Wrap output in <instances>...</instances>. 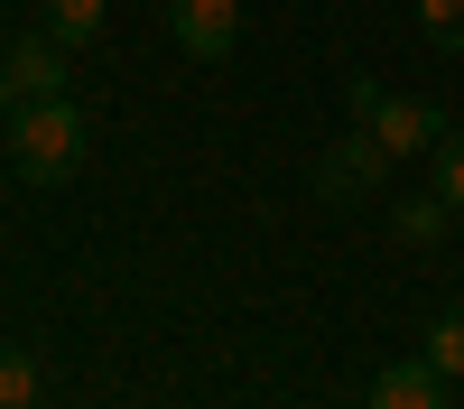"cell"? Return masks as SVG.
<instances>
[{
  "mask_svg": "<svg viewBox=\"0 0 464 409\" xmlns=\"http://www.w3.org/2000/svg\"><path fill=\"white\" fill-rule=\"evenodd\" d=\"M428 363L446 372V382H464V297H455V307L428 326Z\"/></svg>",
  "mask_w": 464,
  "mask_h": 409,
  "instance_id": "obj_9",
  "label": "cell"
},
{
  "mask_svg": "<svg viewBox=\"0 0 464 409\" xmlns=\"http://www.w3.org/2000/svg\"><path fill=\"white\" fill-rule=\"evenodd\" d=\"M446 223H455V205L437 196V186H418V196H400V214H391V233H400L409 251H437V242H446Z\"/></svg>",
  "mask_w": 464,
  "mask_h": 409,
  "instance_id": "obj_7",
  "label": "cell"
},
{
  "mask_svg": "<svg viewBox=\"0 0 464 409\" xmlns=\"http://www.w3.org/2000/svg\"><path fill=\"white\" fill-rule=\"evenodd\" d=\"M10 112H19V93H10V74H0V122H10Z\"/></svg>",
  "mask_w": 464,
  "mask_h": 409,
  "instance_id": "obj_13",
  "label": "cell"
},
{
  "mask_svg": "<svg viewBox=\"0 0 464 409\" xmlns=\"http://www.w3.org/2000/svg\"><path fill=\"white\" fill-rule=\"evenodd\" d=\"M65 37H47V28H28V37H10L0 47V74H10V93L19 102H47V93H65Z\"/></svg>",
  "mask_w": 464,
  "mask_h": 409,
  "instance_id": "obj_5",
  "label": "cell"
},
{
  "mask_svg": "<svg viewBox=\"0 0 464 409\" xmlns=\"http://www.w3.org/2000/svg\"><path fill=\"white\" fill-rule=\"evenodd\" d=\"M418 28L437 56H464V0H418Z\"/></svg>",
  "mask_w": 464,
  "mask_h": 409,
  "instance_id": "obj_10",
  "label": "cell"
},
{
  "mask_svg": "<svg viewBox=\"0 0 464 409\" xmlns=\"http://www.w3.org/2000/svg\"><path fill=\"white\" fill-rule=\"evenodd\" d=\"M362 409H446V372L428 354H418V363H381L372 391H362Z\"/></svg>",
  "mask_w": 464,
  "mask_h": 409,
  "instance_id": "obj_6",
  "label": "cell"
},
{
  "mask_svg": "<svg viewBox=\"0 0 464 409\" xmlns=\"http://www.w3.org/2000/svg\"><path fill=\"white\" fill-rule=\"evenodd\" d=\"M381 168H391L381 131H362V122H353V131H343L325 159H316V196H325V205H362L372 186H381Z\"/></svg>",
  "mask_w": 464,
  "mask_h": 409,
  "instance_id": "obj_3",
  "label": "cell"
},
{
  "mask_svg": "<svg viewBox=\"0 0 464 409\" xmlns=\"http://www.w3.org/2000/svg\"><path fill=\"white\" fill-rule=\"evenodd\" d=\"M37 19H47V37H65V47H93L111 28V0H37Z\"/></svg>",
  "mask_w": 464,
  "mask_h": 409,
  "instance_id": "obj_8",
  "label": "cell"
},
{
  "mask_svg": "<svg viewBox=\"0 0 464 409\" xmlns=\"http://www.w3.org/2000/svg\"><path fill=\"white\" fill-rule=\"evenodd\" d=\"M343 112H353L362 131H381V149H391V159H418V149H437L446 140V122L428 102H409V93H391V84H372V74H353V84H343Z\"/></svg>",
  "mask_w": 464,
  "mask_h": 409,
  "instance_id": "obj_2",
  "label": "cell"
},
{
  "mask_svg": "<svg viewBox=\"0 0 464 409\" xmlns=\"http://www.w3.org/2000/svg\"><path fill=\"white\" fill-rule=\"evenodd\" d=\"M0 409H37V354H0Z\"/></svg>",
  "mask_w": 464,
  "mask_h": 409,
  "instance_id": "obj_11",
  "label": "cell"
},
{
  "mask_svg": "<svg viewBox=\"0 0 464 409\" xmlns=\"http://www.w3.org/2000/svg\"><path fill=\"white\" fill-rule=\"evenodd\" d=\"M168 28H177V47L196 65H223L242 47V0H168Z\"/></svg>",
  "mask_w": 464,
  "mask_h": 409,
  "instance_id": "obj_4",
  "label": "cell"
},
{
  "mask_svg": "<svg viewBox=\"0 0 464 409\" xmlns=\"http://www.w3.org/2000/svg\"><path fill=\"white\" fill-rule=\"evenodd\" d=\"M428 159H437V177H428V186H437V196H446V205L464 214V131H446V140L428 149Z\"/></svg>",
  "mask_w": 464,
  "mask_h": 409,
  "instance_id": "obj_12",
  "label": "cell"
},
{
  "mask_svg": "<svg viewBox=\"0 0 464 409\" xmlns=\"http://www.w3.org/2000/svg\"><path fill=\"white\" fill-rule=\"evenodd\" d=\"M84 149H93L84 102L47 93V102H19V112H10V159H19L28 186H65L74 168H84Z\"/></svg>",
  "mask_w": 464,
  "mask_h": 409,
  "instance_id": "obj_1",
  "label": "cell"
}]
</instances>
